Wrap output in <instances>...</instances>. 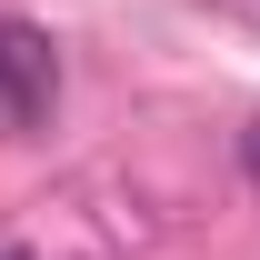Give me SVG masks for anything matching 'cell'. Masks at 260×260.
I'll return each mask as SVG.
<instances>
[{
	"mask_svg": "<svg viewBox=\"0 0 260 260\" xmlns=\"http://www.w3.org/2000/svg\"><path fill=\"white\" fill-rule=\"evenodd\" d=\"M50 100H60V50H50V30L0 20V110H10V120H40Z\"/></svg>",
	"mask_w": 260,
	"mask_h": 260,
	"instance_id": "cell-1",
	"label": "cell"
},
{
	"mask_svg": "<svg viewBox=\"0 0 260 260\" xmlns=\"http://www.w3.org/2000/svg\"><path fill=\"white\" fill-rule=\"evenodd\" d=\"M240 160H250V180H260V130H250V140H240Z\"/></svg>",
	"mask_w": 260,
	"mask_h": 260,
	"instance_id": "cell-2",
	"label": "cell"
},
{
	"mask_svg": "<svg viewBox=\"0 0 260 260\" xmlns=\"http://www.w3.org/2000/svg\"><path fill=\"white\" fill-rule=\"evenodd\" d=\"M0 260H20V250H10V240H0Z\"/></svg>",
	"mask_w": 260,
	"mask_h": 260,
	"instance_id": "cell-3",
	"label": "cell"
}]
</instances>
